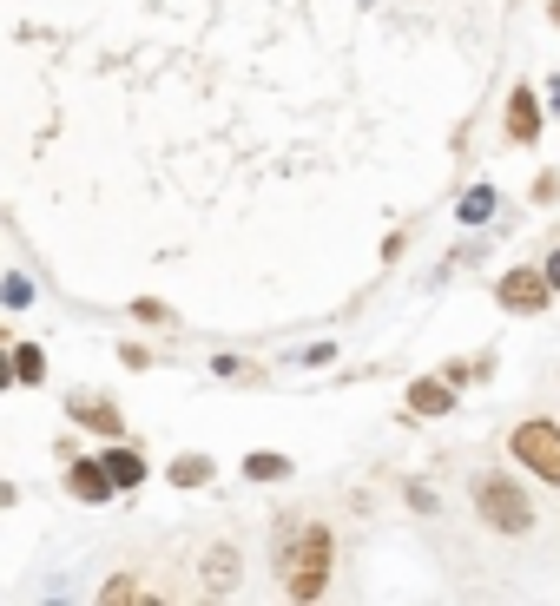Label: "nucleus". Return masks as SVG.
Returning <instances> with one entry per match:
<instances>
[{
  "mask_svg": "<svg viewBox=\"0 0 560 606\" xmlns=\"http://www.w3.org/2000/svg\"><path fill=\"white\" fill-rule=\"evenodd\" d=\"M323 587H330V527H304L297 547H284V593L317 600Z\"/></svg>",
  "mask_w": 560,
  "mask_h": 606,
  "instance_id": "nucleus-1",
  "label": "nucleus"
},
{
  "mask_svg": "<svg viewBox=\"0 0 560 606\" xmlns=\"http://www.w3.org/2000/svg\"><path fill=\"white\" fill-rule=\"evenodd\" d=\"M475 508H481V521L501 527V534H528V527H534L528 495H521L514 481H501V475H481L475 481Z\"/></svg>",
  "mask_w": 560,
  "mask_h": 606,
  "instance_id": "nucleus-2",
  "label": "nucleus"
},
{
  "mask_svg": "<svg viewBox=\"0 0 560 606\" xmlns=\"http://www.w3.org/2000/svg\"><path fill=\"white\" fill-rule=\"evenodd\" d=\"M514 455H521L541 481L560 488V429L554 422H521V429H514Z\"/></svg>",
  "mask_w": 560,
  "mask_h": 606,
  "instance_id": "nucleus-3",
  "label": "nucleus"
},
{
  "mask_svg": "<svg viewBox=\"0 0 560 606\" xmlns=\"http://www.w3.org/2000/svg\"><path fill=\"white\" fill-rule=\"evenodd\" d=\"M547 271H508L501 277V303H508V310H541L547 303Z\"/></svg>",
  "mask_w": 560,
  "mask_h": 606,
  "instance_id": "nucleus-4",
  "label": "nucleus"
},
{
  "mask_svg": "<svg viewBox=\"0 0 560 606\" xmlns=\"http://www.w3.org/2000/svg\"><path fill=\"white\" fill-rule=\"evenodd\" d=\"M508 132H514L521 145L541 139V99H534L528 86H514V99H508Z\"/></svg>",
  "mask_w": 560,
  "mask_h": 606,
  "instance_id": "nucleus-5",
  "label": "nucleus"
},
{
  "mask_svg": "<svg viewBox=\"0 0 560 606\" xmlns=\"http://www.w3.org/2000/svg\"><path fill=\"white\" fill-rule=\"evenodd\" d=\"M66 488H73L80 501H106L112 495V475H106V462H80L73 475H66Z\"/></svg>",
  "mask_w": 560,
  "mask_h": 606,
  "instance_id": "nucleus-6",
  "label": "nucleus"
},
{
  "mask_svg": "<svg viewBox=\"0 0 560 606\" xmlns=\"http://www.w3.org/2000/svg\"><path fill=\"white\" fill-rule=\"evenodd\" d=\"M409 409H416V415H448V409H455V389H448V383H416V389H409Z\"/></svg>",
  "mask_w": 560,
  "mask_h": 606,
  "instance_id": "nucleus-7",
  "label": "nucleus"
},
{
  "mask_svg": "<svg viewBox=\"0 0 560 606\" xmlns=\"http://www.w3.org/2000/svg\"><path fill=\"white\" fill-rule=\"evenodd\" d=\"M73 415H80L86 429H99V435H112V429H119V415H112V402H99V396H73Z\"/></svg>",
  "mask_w": 560,
  "mask_h": 606,
  "instance_id": "nucleus-8",
  "label": "nucleus"
},
{
  "mask_svg": "<svg viewBox=\"0 0 560 606\" xmlns=\"http://www.w3.org/2000/svg\"><path fill=\"white\" fill-rule=\"evenodd\" d=\"M106 475H112V488H139V481H145V462L132 455V448H119V455H106Z\"/></svg>",
  "mask_w": 560,
  "mask_h": 606,
  "instance_id": "nucleus-9",
  "label": "nucleus"
},
{
  "mask_svg": "<svg viewBox=\"0 0 560 606\" xmlns=\"http://www.w3.org/2000/svg\"><path fill=\"white\" fill-rule=\"evenodd\" d=\"M172 481H178V488H205V481H211V462H205V455H178V462H172Z\"/></svg>",
  "mask_w": 560,
  "mask_h": 606,
  "instance_id": "nucleus-10",
  "label": "nucleus"
},
{
  "mask_svg": "<svg viewBox=\"0 0 560 606\" xmlns=\"http://www.w3.org/2000/svg\"><path fill=\"white\" fill-rule=\"evenodd\" d=\"M40 376H47V356L33 350V343H20L14 350V383H40Z\"/></svg>",
  "mask_w": 560,
  "mask_h": 606,
  "instance_id": "nucleus-11",
  "label": "nucleus"
},
{
  "mask_svg": "<svg viewBox=\"0 0 560 606\" xmlns=\"http://www.w3.org/2000/svg\"><path fill=\"white\" fill-rule=\"evenodd\" d=\"M488 218H495V192L481 185V192H468V198H462V224H488Z\"/></svg>",
  "mask_w": 560,
  "mask_h": 606,
  "instance_id": "nucleus-12",
  "label": "nucleus"
},
{
  "mask_svg": "<svg viewBox=\"0 0 560 606\" xmlns=\"http://www.w3.org/2000/svg\"><path fill=\"white\" fill-rule=\"evenodd\" d=\"M244 475H251V481H284L290 462H284V455H251V462H244Z\"/></svg>",
  "mask_w": 560,
  "mask_h": 606,
  "instance_id": "nucleus-13",
  "label": "nucleus"
},
{
  "mask_svg": "<svg viewBox=\"0 0 560 606\" xmlns=\"http://www.w3.org/2000/svg\"><path fill=\"white\" fill-rule=\"evenodd\" d=\"M0 297H7V303H14V310H27V303H33V284H27V277H7V284H0Z\"/></svg>",
  "mask_w": 560,
  "mask_h": 606,
  "instance_id": "nucleus-14",
  "label": "nucleus"
},
{
  "mask_svg": "<svg viewBox=\"0 0 560 606\" xmlns=\"http://www.w3.org/2000/svg\"><path fill=\"white\" fill-rule=\"evenodd\" d=\"M205 574H211V587H231V554H211V567H205Z\"/></svg>",
  "mask_w": 560,
  "mask_h": 606,
  "instance_id": "nucleus-15",
  "label": "nucleus"
},
{
  "mask_svg": "<svg viewBox=\"0 0 560 606\" xmlns=\"http://www.w3.org/2000/svg\"><path fill=\"white\" fill-rule=\"evenodd\" d=\"M99 600H106V606H119V600H139V587H132V580H112V587L99 593Z\"/></svg>",
  "mask_w": 560,
  "mask_h": 606,
  "instance_id": "nucleus-16",
  "label": "nucleus"
},
{
  "mask_svg": "<svg viewBox=\"0 0 560 606\" xmlns=\"http://www.w3.org/2000/svg\"><path fill=\"white\" fill-rule=\"evenodd\" d=\"M132 317H145V323H165V303H152V297H139V303H132Z\"/></svg>",
  "mask_w": 560,
  "mask_h": 606,
  "instance_id": "nucleus-17",
  "label": "nucleus"
},
{
  "mask_svg": "<svg viewBox=\"0 0 560 606\" xmlns=\"http://www.w3.org/2000/svg\"><path fill=\"white\" fill-rule=\"evenodd\" d=\"M547 284H554V290H560V257H547Z\"/></svg>",
  "mask_w": 560,
  "mask_h": 606,
  "instance_id": "nucleus-18",
  "label": "nucleus"
},
{
  "mask_svg": "<svg viewBox=\"0 0 560 606\" xmlns=\"http://www.w3.org/2000/svg\"><path fill=\"white\" fill-rule=\"evenodd\" d=\"M7 383H14V363H0V389H7Z\"/></svg>",
  "mask_w": 560,
  "mask_h": 606,
  "instance_id": "nucleus-19",
  "label": "nucleus"
},
{
  "mask_svg": "<svg viewBox=\"0 0 560 606\" xmlns=\"http://www.w3.org/2000/svg\"><path fill=\"white\" fill-rule=\"evenodd\" d=\"M554 20H560V0H554Z\"/></svg>",
  "mask_w": 560,
  "mask_h": 606,
  "instance_id": "nucleus-20",
  "label": "nucleus"
}]
</instances>
